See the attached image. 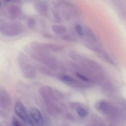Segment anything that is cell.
Returning <instances> with one entry per match:
<instances>
[{
    "label": "cell",
    "mask_w": 126,
    "mask_h": 126,
    "mask_svg": "<svg viewBox=\"0 0 126 126\" xmlns=\"http://www.w3.org/2000/svg\"><path fill=\"white\" fill-rule=\"evenodd\" d=\"M42 44L46 49L49 51L59 52L63 51L64 50V47L59 45L49 43H43Z\"/></svg>",
    "instance_id": "obj_8"
},
{
    "label": "cell",
    "mask_w": 126,
    "mask_h": 126,
    "mask_svg": "<svg viewBox=\"0 0 126 126\" xmlns=\"http://www.w3.org/2000/svg\"><path fill=\"white\" fill-rule=\"evenodd\" d=\"M108 126H113V125H110Z\"/></svg>",
    "instance_id": "obj_21"
},
{
    "label": "cell",
    "mask_w": 126,
    "mask_h": 126,
    "mask_svg": "<svg viewBox=\"0 0 126 126\" xmlns=\"http://www.w3.org/2000/svg\"><path fill=\"white\" fill-rule=\"evenodd\" d=\"M29 124L32 126H42L44 120L40 110L36 108H32L30 111Z\"/></svg>",
    "instance_id": "obj_4"
},
{
    "label": "cell",
    "mask_w": 126,
    "mask_h": 126,
    "mask_svg": "<svg viewBox=\"0 0 126 126\" xmlns=\"http://www.w3.org/2000/svg\"><path fill=\"white\" fill-rule=\"evenodd\" d=\"M95 107L98 110L105 111L108 109V104L104 101L99 100L96 103Z\"/></svg>",
    "instance_id": "obj_10"
},
{
    "label": "cell",
    "mask_w": 126,
    "mask_h": 126,
    "mask_svg": "<svg viewBox=\"0 0 126 126\" xmlns=\"http://www.w3.org/2000/svg\"><path fill=\"white\" fill-rule=\"evenodd\" d=\"M17 62L22 73L28 79L32 78L36 74V69L30 63L28 57L23 53H21L17 56Z\"/></svg>",
    "instance_id": "obj_2"
},
{
    "label": "cell",
    "mask_w": 126,
    "mask_h": 126,
    "mask_svg": "<svg viewBox=\"0 0 126 126\" xmlns=\"http://www.w3.org/2000/svg\"><path fill=\"white\" fill-rule=\"evenodd\" d=\"M53 15L55 21L57 22H60L62 21V18L59 12L56 10L53 11Z\"/></svg>",
    "instance_id": "obj_17"
},
{
    "label": "cell",
    "mask_w": 126,
    "mask_h": 126,
    "mask_svg": "<svg viewBox=\"0 0 126 126\" xmlns=\"http://www.w3.org/2000/svg\"><path fill=\"white\" fill-rule=\"evenodd\" d=\"M12 126H23L19 121L15 117L13 118L12 120Z\"/></svg>",
    "instance_id": "obj_19"
},
{
    "label": "cell",
    "mask_w": 126,
    "mask_h": 126,
    "mask_svg": "<svg viewBox=\"0 0 126 126\" xmlns=\"http://www.w3.org/2000/svg\"><path fill=\"white\" fill-rule=\"evenodd\" d=\"M36 24V20L34 17H31L28 19L27 21V25L30 28L33 29L35 28Z\"/></svg>",
    "instance_id": "obj_13"
},
{
    "label": "cell",
    "mask_w": 126,
    "mask_h": 126,
    "mask_svg": "<svg viewBox=\"0 0 126 126\" xmlns=\"http://www.w3.org/2000/svg\"><path fill=\"white\" fill-rule=\"evenodd\" d=\"M59 79L69 84H75L77 82V80L72 77L68 75H63L59 77Z\"/></svg>",
    "instance_id": "obj_11"
},
{
    "label": "cell",
    "mask_w": 126,
    "mask_h": 126,
    "mask_svg": "<svg viewBox=\"0 0 126 126\" xmlns=\"http://www.w3.org/2000/svg\"><path fill=\"white\" fill-rule=\"evenodd\" d=\"M37 69L40 72L42 73L48 75H51L53 74L52 70L47 68L45 66L43 65H38L37 67Z\"/></svg>",
    "instance_id": "obj_12"
},
{
    "label": "cell",
    "mask_w": 126,
    "mask_h": 126,
    "mask_svg": "<svg viewBox=\"0 0 126 126\" xmlns=\"http://www.w3.org/2000/svg\"><path fill=\"white\" fill-rule=\"evenodd\" d=\"M61 39L65 41H67L68 42H76V39L74 37H72V36L69 35H63L61 37Z\"/></svg>",
    "instance_id": "obj_15"
},
{
    "label": "cell",
    "mask_w": 126,
    "mask_h": 126,
    "mask_svg": "<svg viewBox=\"0 0 126 126\" xmlns=\"http://www.w3.org/2000/svg\"><path fill=\"white\" fill-rule=\"evenodd\" d=\"M15 111L17 115L23 121L29 124L30 115L23 104L20 101L16 102L15 106Z\"/></svg>",
    "instance_id": "obj_5"
},
{
    "label": "cell",
    "mask_w": 126,
    "mask_h": 126,
    "mask_svg": "<svg viewBox=\"0 0 126 126\" xmlns=\"http://www.w3.org/2000/svg\"><path fill=\"white\" fill-rule=\"evenodd\" d=\"M34 7L37 12L43 16H47L49 10L48 3L44 0H39L34 3Z\"/></svg>",
    "instance_id": "obj_6"
},
{
    "label": "cell",
    "mask_w": 126,
    "mask_h": 126,
    "mask_svg": "<svg viewBox=\"0 0 126 126\" xmlns=\"http://www.w3.org/2000/svg\"><path fill=\"white\" fill-rule=\"evenodd\" d=\"M76 111L77 114L81 117L87 116L88 114L87 111L82 107H78L76 109Z\"/></svg>",
    "instance_id": "obj_14"
},
{
    "label": "cell",
    "mask_w": 126,
    "mask_h": 126,
    "mask_svg": "<svg viewBox=\"0 0 126 126\" xmlns=\"http://www.w3.org/2000/svg\"><path fill=\"white\" fill-rule=\"evenodd\" d=\"M51 29L55 34L58 35H64L67 32V28L63 25L57 24L53 25L51 26Z\"/></svg>",
    "instance_id": "obj_9"
},
{
    "label": "cell",
    "mask_w": 126,
    "mask_h": 126,
    "mask_svg": "<svg viewBox=\"0 0 126 126\" xmlns=\"http://www.w3.org/2000/svg\"><path fill=\"white\" fill-rule=\"evenodd\" d=\"M23 28L20 23L17 22H3L0 25L1 33L8 37L19 35L22 32Z\"/></svg>",
    "instance_id": "obj_3"
},
{
    "label": "cell",
    "mask_w": 126,
    "mask_h": 126,
    "mask_svg": "<svg viewBox=\"0 0 126 126\" xmlns=\"http://www.w3.org/2000/svg\"><path fill=\"white\" fill-rule=\"evenodd\" d=\"M7 13L10 19L15 20L18 18L21 15L22 10L19 6L13 4L9 6L7 9Z\"/></svg>",
    "instance_id": "obj_7"
},
{
    "label": "cell",
    "mask_w": 126,
    "mask_h": 126,
    "mask_svg": "<svg viewBox=\"0 0 126 126\" xmlns=\"http://www.w3.org/2000/svg\"><path fill=\"white\" fill-rule=\"evenodd\" d=\"M31 53V56L34 59L41 63L51 70H57L62 68V65L59 60L49 53L38 54L32 52Z\"/></svg>",
    "instance_id": "obj_1"
},
{
    "label": "cell",
    "mask_w": 126,
    "mask_h": 126,
    "mask_svg": "<svg viewBox=\"0 0 126 126\" xmlns=\"http://www.w3.org/2000/svg\"><path fill=\"white\" fill-rule=\"evenodd\" d=\"M43 36H44V37L46 38H48V39H52L53 38H54V37L53 36L51 35V34H44Z\"/></svg>",
    "instance_id": "obj_20"
},
{
    "label": "cell",
    "mask_w": 126,
    "mask_h": 126,
    "mask_svg": "<svg viewBox=\"0 0 126 126\" xmlns=\"http://www.w3.org/2000/svg\"><path fill=\"white\" fill-rule=\"evenodd\" d=\"M76 75L77 77L83 81H89V79L88 78H87L86 77L84 76V75L80 74L79 72H77L76 73Z\"/></svg>",
    "instance_id": "obj_18"
},
{
    "label": "cell",
    "mask_w": 126,
    "mask_h": 126,
    "mask_svg": "<svg viewBox=\"0 0 126 126\" xmlns=\"http://www.w3.org/2000/svg\"><path fill=\"white\" fill-rule=\"evenodd\" d=\"M75 29L76 33L80 36L84 35V31L82 27L79 24L76 25L75 26Z\"/></svg>",
    "instance_id": "obj_16"
}]
</instances>
